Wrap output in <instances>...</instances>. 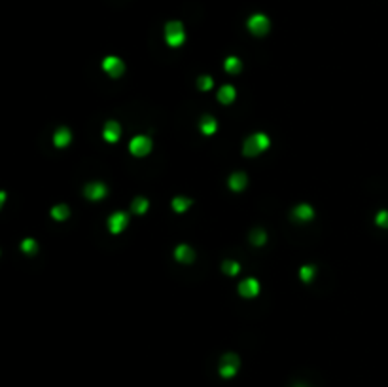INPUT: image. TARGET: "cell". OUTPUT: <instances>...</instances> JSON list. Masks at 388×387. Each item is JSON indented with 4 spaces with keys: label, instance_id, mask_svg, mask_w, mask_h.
I'll use <instances>...</instances> for the list:
<instances>
[{
    "label": "cell",
    "instance_id": "6da1fadb",
    "mask_svg": "<svg viewBox=\"0 0 388 387\" xmlns=\"http://www.w3.org/2000/svg\"><path fill=\"white\" fill-rule=\"evenodd\" d=\"M269 137L265 133H254L250 135L248 139L244 141V146H242V154L244 156H257L260 152H264L269 148Z\"/></svg>",
    "mask_w": 388,
    "mask_h": 387
},
{
    "label": "cell",
    "instance_id": "7a4b0ae2",
    "mask_svg": "<svg viewBox=\"0 0 388 387\" xmlns=\"http://www.w3.org/2000/svg\"><path fill=\"white\" fill-rule=\"evenodd\" d=\"M165 40L171 47H178L184 44L186 40V32H184V25L180 21H169L165 25Z\"/></svg>",
    "mask_w": 388,
    "mask_h": 387
},
{
    "label": "cell",
    "instance_id": "3957f363",
    "mask_svg": "<svg viewBox=\"0 0 388 387\" xmlns=\"http://www.w3.org/2000/svg\"><path fill=\"white\" fill-rule=\"evenodd\" d=\"M241 366V359L235 353H227L222 357V364H220V376L222 378H233Z\"/></svg>",
    "mask_w": 388,
    "mask_h": 387
},
{
    "label": "cell",
    "instance_id": "277c9868",
    "mask_svg": "<svg viewBox=\"0 0 388 387\" xmlns=\"http://www.w3.org/2000/svg\"><path fill=\"white\" fill-rule=\"evenodd\" d=\"M246 27H248V31L252 32V34H256V36H264V34L269 32L271 23H269V19H267L264 14H254V16L248 19Z\"/></svg>",
    "mask_w": 388,
    "mask_h": 387
},
{
    "label": "cell",
    "instance_id": "5b68a950",
    "mask_svg": "<svg viewBox=\"0 0 388 387\" xmlns=\"http://www.w3.org/2000/svg\"><path fill=\"white\" fill-rule=\"evenodd\" d=\"M129 150H131L133 156H139V158L150 154V150H152L150 137H146V135H137V137L131 139V142H129Z\"/></svg>",
    "mask_w": 388,
    "mask_h": 387
},
{
    "label": "cell",
    "instance_id": "8992f818",
    "mask_svg": "<svg viewBox=\"0 0 388 387\" xmlns=\"http://www.w3.org/2000/svg\"><path fill=\"white\" fill-rule=\"evenodd\" d=\"M102 71L106 72L108 76H112V78H119L125 71V65L119 57L108 56V57H104V61H102Z\"/></svg>",
    "mask_w": 388,
    "mask_h": 387
},
{
    "label": "cell",
    "instance_id": "52a82bcc",
    "mask_svg": "<svg viewBox=\"0 0 388 387\" xmlns=\"http://www.w3.org/2000/svg\"><path fill=\"white\" fill-rule=\"evenodd\" d=\"M127 224H129V214L123 213V211H117V213L108 216V230L112 234L123 232V230L127 228Z\"/></svg>",
    "mask_w": 388,
    "mask_h": 387
},
{
    "label": "cell",
    "instance_id": "ba28073f",
    "mask_svg": "<svg viewBox=\"0 0 388 387\" xmlns=\"http://www.w3.org/2000/svg\"><path fill=\"white\" fill-rule=\"evenodd\" d=\"M84 192H86V198L87 199H91V201H99V199H102L104 196H106V194H108V188H106L102 182L95 181V182H89V184H86Z\"/></svg>",
    "mask_w": 388,
    "mask_h": 387
},
{
    "label": "cell",
    "instance_id": "9c48e42d",
    "mask_svg": "<svg viewBox=\"0 0 388 387\" xmlns=\"http://www.w3.org/2000/svg\"><path fill=\"white\" fill-rule=\"evenodd\" d=\"M257 293H260V283L254 277H248V279L241 281V285H239V294L244 296V298H256Z\"/></svg>",
    "mask_w": 388,
    "mask_h": 387
},
{
    "label": "cell",
    "instance_id": "30bf717a",
    "mask_svg": "<svg viewBox=\"0 0 388 387\" xmlns=\"http://www.w3.org/2000/svg\"><path fill=\"white\" fill-rule=\"evenodd\" d=\"M102 137H104V141L108 142H117L119 137H121V126L117 122H114V120L106 122V126L102 129Z\"/></svg>",
    "mask_w": 388,
    "mask_h": 387
},
{
    "label": "cell",
    "instance_id": "8fae6325",
    "mask_svg": "<svg viewBox=\"0 0 388 387\" xmlns=\"http://www.w3.org/2000/svg\"><path fill=\"white\" fill-rule=\"evenodd\" d=\"M292 216L299 222L312 220V216H314V209H312L310 205H307V203H301V205H297L294 211H292Z\"/></svg>",
    "mask_w": 388,
    "mask_h": 387
},
{
    "label": "cell",
    "instance_id": "7c38bea8",
    "mask_svg": "<svg viewBox=\"0 0 388 387\" xmlns=\"http://www.w3.org/2000/svg\"><path fill=\"white\" fill-rule=\"evenodd\" d=\"M174 258H176L178 262H186V264H189V262L195 260V251L187 245H178L176 249H174Z\"/></svg>",
    "mask_w": 388,
    "mask_h": 387
},
{
    "label": "cell",
    "instance_id": "4fadbf2b",
    "mask_svg": "<svg viewBox=\"0 0 388 387\" xmlns=\"http://www.w3.org/2000/svg\"><path fill=\"white\" fill-rule=\"evenodd\" d=\"M70 141H72V133H70V129L67 127H61V129H57L53 135V142L55 146H59V148H64V146H69Z\"/></svg>",
    "mask_w": 388,
    "mask_h": 387
},
{
    "label": "cell",
    "instance_id": "5bb4252c",
    "mask_svg": "<svg viewBox=\"0 0 388 387\" xmlns=\"http://www.w3.org/2000/svg\"><path fill=\"white\" fill-rule=\"evenodd\" d=\"M199 129H201L203 135H214L218 129V122L212 116H203L201 122H199Z\"/></svg>",
    "mask_w": 388,
    "mask_h": 387
},
{
    "label": "cell",
    "instance_id": "9a60e30c",
    "mask_svg": "<svg viewBox=\"0 0 388 387\" xmlns=\"http://www.w3.org/2000/svg\"><path fill=\"white\" fill-rule=\"evenodd\" d=\"M235 87L233 86H222L220 87V91H218V101L220 103H224V104H231L233 101H235Z\"/></svg>",
    "mask_w": 388,
    "mask_h": 387
},
{
    "label": "cell",
    "instance_id": "2e32d148",
    "mask_svg": "<svg viewBox=\"0 0 388 387\" xmlns=\"http://www.w3.org/2000/svg\"><path fill=\"white\" fill-rule=\"evenodd\" d=\"M227 184H229V188H231L233 192H241V190L246 186V175L244 173H233L231 177H229Z\"/></svg>",
    "mask_w": 388,
    "mask_h": 387
},
{
    "label": "cell",
    "instance_id": "e0dca14e",
    "mask_svg": "<svg viewBox=\"0 0 388 387\" xmlns=\"http://www.w3.org/2000/svg\"><path fill=\"white\" fill-rule=\"evenodd\" d=\"M191 199L186 198V196H178V198H174L172 199V209L176 211V213H186L187 209L191 207Z\"/></svg>",
    "mask_w": 388,
    "mask_h": 387
},
{
    "label": "cell",
    "instance_id": "ac0fdd59",
    "mask_svg": "<svg viewBox=\"0 0 388 387\" xmlns=\"http://www.w3.org/2000/svg\"><path fill=\"white\" fill-rule=\"evenodd\" d=\"M224 69L227 72H231V74H237V72H241L242 69V63H241V59L239 57H227L225 59V63H224Z\"/></svg>",
    "mask_w": 388,
    "mask_h": 387
},
{
    "label": "cell",
    "instance_id": "d6986e66",
    "mask_svg": "<svg viewBox=\"0 0 388 387\" xmlns=\"http://www.w3.org/2000/svg\"><path fill=\"white\" fill-rule=\"evenodd\" d=\"M148 207H150V203H148V199L142 198V196L135 198V199H133V203H131L133 213H137V214H144V213H146Z\"/></svg>",
    "mask_w": 388,
    "mask_h": 387
},
{
    "label": "cell",
    "instance_id": "ffe728a7",
    "mask_svg": "<svg viewBox=\"0 0 388 387\" xmlns=\"http://www.w3.org/2000/svg\"><path fill=\"white\" fill-rule=\"evenodd\" d=\"M314 275H316V268L314 266H301V269H299V277H301L303 283L309 285L314 279Z\"/></svg>",
    "mask_w": 388,
    "mask_h": 387
},
{
    "label": "cell",
    "instance_id": "44dd1931",
    "mask_svg": "<svg viewBox=\"0 0 388 387\" xmlns=\"http://www.w3.org/2000/svg\"><path fill=\"white\" fill-rule=\"evenodd\" d=\"M70 214V209L67 205H55L51 209V216H53L55 220H67Z\"/></svg>",
    "mask_w": 388,
    "mask_h": 387
},
{
    "label": "cell",
    "instance_id": "7402d4cb",
    "mask_svg": "<svg viewBox=\"0 0 388 387\" xmlns=\"http://www.w3.org/2000/svg\"><path fill=\"white\" fill-rule=\"evenodd\" d=\"M265 239H267V234H265L262 228L252 230V234H250V241H252L254 245H264Z\"/></svg>",
    "mask_w": 388,
    "mask_h": 387
},
{
    "label": "cell",
    "instance_id": "603a6c76",
    "mask_svg": "<svg viewBox=\"0 0 388 387\" xmlns=\"http://www.w3.org/2000/svg\"><path fill=\"white\" fill-rule=\"evenodd\" d=\"M222 269H224V273H227V275H237L239 273V269H241V266L237 264L235 260H225L224 264H222Z\"/></svg>",
    "mask_w": 388,
    "mask_h": 387
},
{
    "label": "cell",
    "instance_id": "cb8c5ba5",
    "mask_svg": "<svg viewBox=\"0 0 388 387\" xmlns=\"http://www.w3.org/2000/svg\"><path fill=\"white\" fill-rule=\"evenodd\" d=\"M375 222H377V226H380V228H388V211L386 209H382V211L377 213Z\"/></svg>",
    "mask_w": 388,
    "mask_h": 387
},
{
    "label": "cell",
    "instance_id": "d4e9b609",
    "mask_svg": "<svg viewBox=\"0 0 388 387\" xmlns=\"http://www.w3.org/2000/svg\"><path fill=\"white\" fill-rule=\"evenodd\" d=\"M212 78L210 76H199L197 78V86H199V89H203V91H209L210 87H212Z\"/></svg>",
    "mask_w": 388,
    "mask_h": 387
},
{
    "label": "cell",
    "instance_id": "484cf974",
    "mask_svg": "<svg viewBox=\"0 0 388 387\" xmlns=\"http://www.w3.org/2000/svg\"><path fill=\"white\" fill-rule=\"evenodd\" d=\"M21 247H23L25 253H29V254H34V253H36V249H38V247H36V241H34V239H25L23 245H21Z\"/></svg>",
    "mask_w": 388,
    "mask_h": 387
},
{
    "label": "cell",
    "instance_id": "4316f807",
    "mask_svg": "<svg viewBox=\"0 0 388 387\" xmlns=\"http://www.w3.org/2000/svg\"><path fill=\"white\" fill-rule=\"evenodd\" d=\"M294 387H307V385H303V383H297V385H294Z\"/></svg>",
    "mask_w": 388,
    "mask_h": 387
}]
</instances>
